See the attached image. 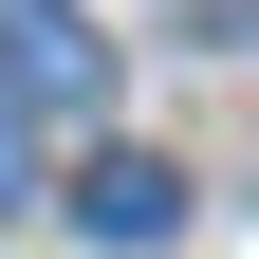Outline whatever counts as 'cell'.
<instances>
[{
	"label": "cell",
	"instance_id": "7a4b0ae2",
	"mask_svg": "<svg viewBox=\"0 0 259 259\" xmlns=\"http://www.w3.org/2000/svg\"><path fill=\"white\" fill-rule=\"evenodd\" d=\"M0 93H93V19L74 0H0Z\"/></svg>",
	"mask_w": 259,
	"mask_h": 259
},
{
	"label": "cell",
	"instance_id": "6da1fadb",
	"mask_svg": "<svg viewBox=\"0 0 259 259\" xmlns=\"http://www.w3.org/2000/svg\"><path fill=\"white\" fill-rule=\"evenodd\" d=\"M74 241H111V259L185 241V167H167V148H93V167H74Z\"/></svg>",
	"mask_w": 259,
	"mask_h": 259
},
{
	"label": "cell",
	"instance_id": "3957f363",
	"mask_svg": "<svg viewBox=\"0 0 259 259\" xmlns=\"http://www.w3.org/2000/svg\"><path fill=\"white\" fill-rule=\"evenodd\" d=\"M0 204H19V93H0Z\"/></svg>",
	"mask_w": 259,
	"mask_h": 259
}]
</instances>
